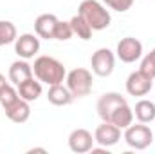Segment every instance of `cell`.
Segmentation results:
<instances>
[{
    "instance_id": "obj_1",
    "label": "cell",
    "mask_w": 155,
    "mask_h": 154,
    "mask_svg": "<svg viewBox=\"0 0 155 154\" xmlns=\"http://www.w3.org/2000/svg\"><path fill=\"white\" fill-rule=\"evenodd\" d=\"M33 73H35V76L38 78L40 82L47 83L49 87L63 83V80L67 78V71H65L63 64L60 60L52 58V56H38L35 60Z\"/></svg>"
},
{
    "instance_id": "obj_2",
    "label": "cell",
    "mask_w": 155,
    "mask_h": 154,
    "mask_svg": "<svg viewBox=\"0 0 155 154\" xmlns=\"http://www.w3.org/2000/svg\"><path fill=\"white\" fill-rule=\"evenodd\" d=\"M78 15H81L87 24L94 29V31H103L110 26L112 18H110V13L108 9L99 4L97 0H83L79 4V9H78Z\"/></svg>"
},
{
    "instance_id": "obj_3",
    "label": "cell",
    "mask_w": 155,
    "mask_h": 154,
    "mask_svg": "<svg viewBox=\"0 0 155 154\" xmlns=\"http://www.w3.org/2000/svg\"><path fill=\"white\" fill-rule=\"evenodd\" d=\"M124 142L128 143V147L143 151L146 147H150L153 143V132L146 123H137V125H128L124 131Z\"/></svg>"
},
{
    "instance_id": "obj_4",
    "label": "cell",
    "mask_w": 155,
    "mask_h": 154,
    "mask_svg": "<svg viewBox=\"0 0 155 154\" xmlns=\"http://www.w3.org/2000/svg\"><path fill=\"white\" fill-rule=\"evenodd\" d=\"M67 87L74 98H83L92 91V73L88 69L78 67L67 75Z\"/></svg>"
},
{
    "instance_id": "obj_5",
    "label": "cell",
    "mask_w": 155,
    "mask_h": 154,
    "mask_svg": "<svg viewBox=\"0 0 155 154\" xmlns=\"http://www.w3.org/2000/svg\"><path fill=\"white\" fill-rule=\"evenodd\" d=\"M90 65H92L94 75H97V76H101V78L110 76L112 71H114V67H116V56H114V53L108 47H101V49H97L92 54Z\"/></svg>"
},
{
    "instance_id": "obj_6",
    "label": "cell",
    "mask_w": 155,
    "mask_h": 154,
    "mask_svg": "<svg viewBox=\"0 0 155 154\" xmlns=\"http://www.w3.org/2000/svg\"><path fill=\"white\" fill-rule=\"evenodd\" d=\"M153 87V78L146 76L141 69L126 78V93L130 96H146Z\"/></svg>"
},
{
    "instance_id": "obj_7",
    "label": "cell",
    "mask_w": 155,
    "mask_h": 154,
    "mask_svg": "<svg viewBox=\"0 0 155 154\" xmlns=\"http://www.w3.org/2000/svg\"><path fill=\"white\" fill-rule=\"evenodd\" d=\"M117 58L124 64H132L141 58L143 54V44L134 37H126L117 44Z\"/></svg>"
},
{
    "instance_id": "obj_8",
    "label": "cell",
    "mask_w": 155,
    "mask_h": 154,
    "mask_svg": "<svg viewBox=\"0 0 155 154\" xmlns=\"http://www.w3.org/2000/svg\"><path fill=\"white\" fill-rule=\"evenodd\" d=\"M123 103H126V98L121 96L119 93H105L97 100V114H99V118L103 121H110L114 111Z\"/></svg>"
},
{
    "instance_id": "obj_9",
    "label": "cell",
    "mask_w": 155,
    "mask_h": 154,
    "mask_svg": "<svg viewBox=\"0 0 155 154\" xmlns=\"http://www.w3.org/2000/svg\"><path fill=\"white\" fill-rule=\"evenodd\" d=\"M119 140H121V129L110 121H103L101 125H97V129L94 132V142L105 149L116 145Z\"/></svg>"
},
{
    "instance_id": "obj_10",
    "label": "cell",
    "mask_w": 155,
    "mask_h": 154,
    "mask_svg": "<svg viewBox=\"0 0 155 154\" xmlns=\"http://www.w3.org/2000/svg\"><path fill=\"white\" fill-rule=\"evenodd\" d=\"M15 51H16V54L20 58L29 60V58H33L40 51V38L35 37V35H31V33L20 35L15 40Z\"/></svg>"
},
{
    "instance_id": "obj_11",
    "label": "cell",
    "mask_w": 155,
    "mask_h": 154,
    "mask_svg": "<svg viewBox=\"0 0 155 154\" xmlns=\"http://www.w3.org/2000/svg\"><path fill=\"white\" fill-rule=\"evenodd\" d=\"M69 147L76 154L90 152L94 147V136L87 129H74L69 136Z\"/></svg>"
},
{
    "instance_id": "obj_12",
    "label": "cell",
    "mask_w": 155,
    "mask_h": 154,
    "mask_svg": "<svg viewBox=\"0 0 155 154\" xmlns=\"http://www.w3.org/2000/svg\"><path fill=\"white\" fill-rule=\"evenodd\" d=\"M58 18L51 13H43L35 20V31L40 38L45 40H54V29H56Z\"/></svg>"
},
{
    "instance_id": "obj_13",
    "label": "cell",
    "mask_w": 155,
    "mask_h": 154,
    "mask_svg": "<svg viewBox=\"0 0 155 154\" xmlns=\"http://www.w3.org/2000/svg\"><path fill=\"white\" fill-rule=\"evenodd\" d=\"M4 111H5V116H7L11 121H15V123H24V121H27L29 116H31L29 102H25L24 98L15 100V102H13L11 105H7Z\"/></svg>"
},
{
    "instance_id": "obj_14",
    "label": "cell",
    "mask_w": 155,
    "mask_h": 154,
    "mask_svg": "<svg viewBox=\"0 0 155 154\" xmlns=\"http://www.w3.org/2000/svg\"><path fill=\"white\" fill-rule=\"evenodd\" d=\"M33 76H35L33 65H29L25 60H16L9 67V80L15 85H20L22 82H25V80H29V78H33Z\"/></svg>"
},
{
    "instance_id": "obj_15",
    "label": "cell",
    "mask_w": 155,
    "mask_h": 154,
    "mask_svg": "<svg viewBox=\"0 0 155 154\" xmlns=\"http://www.w3.org/2000/svg\"><path fill=\"white\" fill-rule=\"evenodd\" d=\"M47 98H49V102H51L52 105H58V107L69 105V103H72V100H74L72 93H71L69 87L63 85V83L51 85V87H49V93H47Z\"/></svg>"
},
{
    "instance_id": "obj_16",
    "label": "cell",
    "mask_w": 155,
    "mask_h": 154,
    "mask_svg": "<svg viewBox=\"0 0 155 154\" xmlns=\"http://www.w3.org/2000/svg\"><path fill=\"white\" fill-rule=\"evenodd\" d=\"M18 87V94H20V98H24L25 102H35V100H38L40 96H41V82H36L35 76L29 78V80H25V82H22L20 85H16Z\"/></svg>"
},
{
    "instance_id": "obj_17",
    "label": "cell",
    "mask_w": 155,
    "mask_h": 154,
    "mask_svg": "<svg viewBox=\"0 0 155 154\" xmlns=\"http://www.w3.org/2000/svg\"><path fill=\"white\" fill-rule=\"evenodd\" d=\"M134 116L141 121V123H152L155 120V103L150 100H141L135 103Z\"/></svg>"
},
{
    "instance_id": "obj_18",
    "label": "cell",
    "mask_w": 155,
    "mask_h": 154,
    "mask_svg": "<svg viewBox=\"0 0 155 154\" xmlns=\"http://www.w3.org/2000/svg\"><path fill=\"white\" fill-rule=\"evenodd\" d=\"M132 121H134V111L130 109L128 103L119 105L116 111H114L112 118H110V123L117 125L119 129H126L128 125H132Z\"/></svg>"
},
{
    "instance_id": "obj_19",
    "label": "cell",
    "mask_w": 155,
    "mask_h": 154,
    "mask_svg": "<svg viewBox=\"0 0 155 154\" xmlns=\"http://www.w3.org/2000/svg\"><path fill=\"white\" fill-rule=\"evenodd\" d=\"M71 26H72L74 35H78V38H81V40H90L92 38V31H94V29L87 24V20H85L81 15H76V16L71 18Z\"/></svg>"
},
{
    "instance_id": "obj_20",
    "label": "cell",
    "mask_w": 155,
    "mask_h": 154,
    "mask_svg": "<svg viewBox=\"0 0 155 154\" xmlns=\"http://www.w3.org/2000/svg\"><path fill=\"white\" fill-rule=\"evenodd\" d=\"M16 27L13 22L9 20H0V47L2 45H7V44H13L16 40Z\"/></svg>"
},
{
    "instance_id": "obj_21",
    "label": "cell",
    "mask_w": 155,
    "mask_h": 154,
    "mask_svg": "<svg viewBox=\"0 0 155 154\" xmlns=\"http://www.w3.org/2000/svg\"><path fill=\"white\" fill-rule=\"evenodd\" d=\"M72 35H74V31H72L71 22H61V20H58L56 29H54V40H61V42H65V40L72 38Z\"/></svg>"
},
{
    "instance_id": "obj_22",
    "label": "cell",
    "mask_w": 155,
    "mask_h": 154,
    "mask_svg": "<svg viewBox=\"0 0 155 154\" xmlns=\"http://www.w3.org/2000/svg\"><path fill=\"white\" fill-rule=\"evenodd\" d=\"M141 71L150 78H155V47L143 58L141 62Z\"/></svg>"
},
{
    "instance_id": "obj_23",
    "label": "cell",
    "mask_w": 155,
    "mask_h": 154,
    "mask_svg": "<svg viewBox=\"0 0 155 154\" xmlns=\"http://www.w3.org/2000/svg\"><path fill=\"white\" fill-rule=\"evenodd\" d=\"M18 98H20L18 91H15L11 85H7V87H5V89L0 93V105L5 109L7 105H11V103H13L15 100H18Z\"/></svg>"
},
{
    "instance_id": "obj_24",
    "label": "cell",
    "mask_w": 155,
    "mask_h": 154,
    "mask_svg": "<svg viewBox=\"0 0 155 154\" xmlns=\"http://www.w3.org/2000/svg\"><path fill=\"white\" fill-rule=\"evenodd\" d=\"M110 9H114V11H119V13H124V11H128L132 5H134V0H103Z\"/></svg>"
},
{
    "instance_id": "obj_25",
    "label": "cell",
    "mask_w": 155,
    "mask_h": 154,
    "mask_svg": "<svg viewBox=\"0 0 155 154\" xmlns=\"http://www.w3.org/2000/svg\"><path fill=\"white\" fill-rule=\"evenodd\" d=\"M7 85H9V83L5 82V76H4V75L0 73V93H2V91H4V89L7 87Z\"/></svg>"
},
{
    "instance_id": "obj_26",
    "label": "cell",
    "mask_w": 155,
    "mask_h": 154,
    "mask_svg": "<svg viewBox=\"0 0 155 154\" xmlns=\"http://www.w3.org/2000/svg\"><path fill=\"white\" fill-rule=\"evenodd\" d=\"M31 152H47V151H45V149H38V147H36V149H31V151H29V154Z\"/></svg>"
}]
</instances>
